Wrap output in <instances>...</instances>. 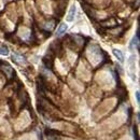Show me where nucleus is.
<instances>
[{"label": "nucleus", "instance_id": "obj_3", "mask_svg": "<svg viewBox=\"0 0 140 140\" xmlns=\"http://www.w3.org/2000/svg\"><path fill=\"white\" fill-rule=\"evenodd\" d=\"M112 53H113V55L115 56V58H116V59L119 61L120 63H123V62H124V55H123V53H122L121 50L113 49V50H112Z\"/></svg>", "mask_w": 140, "mask_h": 140}, {"label": "nucleus", "instance_id": "obj_1", "mask_svg": "<svg viewBox=\"0 0 140 140\" xmlns=\"http://www.w3.org/2000/svg\"><path fill=\"white\" fill-rule=\"evenodd\" d=\"M135 59L136 57L135 55H131L128 59V64H129V69H130V72H129V76L131 78V80H136V77L134 76V72H135Z\"/></svg>", "mask_w": 140, "mask_h": 140}, {"label": "nucleus", "instance_id": "obj_2", "mask_svg": "<svg viewBox=\"0 0 140 140\" xmlns=\"http://www.w3.org/2000/svg\"><path fill=\"white\" fill-rule=\"evenodd\" d=\"M76 12H77V6L75 4H72L70 6V10H69L68 15H67V17H66V21H67V22H72L73 19H75Z\"/></svg>", "mask_w": 140, "mask_h": 140}, {"label": "nucleus", "instance_id": "obj_7", "mask_svg": "<svg viewBox=\"0 0 140 140\" xmlns=\"http://www.w3.org/2000/svg\"><path fill=\"white\" fill-rule=\"evenodd\" d=\"M9 53H10V51H9V49L6 48L5 45L0 46V54H1V55L6 56V55H9Z\"/></svg>", "mask_w": 140, "mask_h": 140}, {"label": "nucleus", "instance_id": "obj_6", "mask_svg": "<svg viewBox=\"0 0 140 140\" xmlns=\"http://www.w3.org/2000/svg\"><path fill=\"white\" fill-rule=\"evenodd\" d=\"M12 59H13V62H15L16 64H23V63L26 62L24 56H22L19 54H16V53L12 55Z\"/></svg>", "mask_w": 140, "mask_h": 140}, {"label": "nucleus", "instance_id": "obj_5", "mask_svg": "<svg viewBox=\"0 0 140 140\" xmlns=\"http://www.w3.org/2000/svg\"><path fill=\"white\" fill-rule=\"evenodd\" d=\"M134 48H136V49H139V32L137 31V34H136V36L132 38V40H131V42H130V50H132Z\"/></svg>", "mask_w": 140, "mask_h": 140}, {"label": "nucleus", "instance_id": "obj_4", "mask_svg": "<svg viewBox=\"0 0 140 140\" xmlns=\"http://www.w3.org/2000/svg\"><path fill=\"white\" fill-rule=\"evenodd\" d=\"M67 29H68V26L66 25V24H61L59 25V27L57 28V31H56V36L57 37H61V36H63L64 34H66V31H67Z\"/></svg>", "mask_w": 140, "mask_h": 140}, {"label": "nucleus", "instance_id": "obj_8", "mask_svg": "<svg viewBox=\"0 0 140 140\" xmlns=\"http://www.w3.org/2000/svg\"><path fill=\"white\" fill-rule=\"evenodd\" d=\"M135 97H136L137 104L139 105V104H140V93H139V91H136V93H135Z\"/></svg>", "mask_w": 140, "mask_h": 140}]
</instances>
